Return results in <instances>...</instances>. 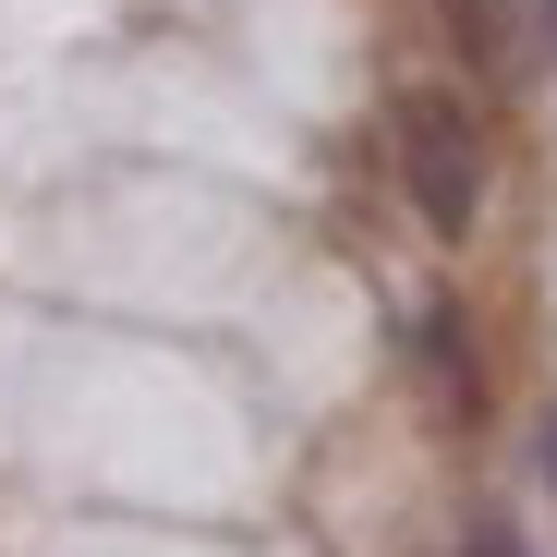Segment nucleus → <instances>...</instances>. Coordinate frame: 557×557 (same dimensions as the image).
Listing matches in <instances>:
<instances>
[{
	"label": "nucleus",
	"instance_id": "obj_3",
	"mask_svg": "<svg viewBox=\"0 0 557 557\" xmlns=\"http://www.w3.org/2000/svg\"><path fill=\"white\" fill-rule=\"evenodd\" d=\"M473 557H521V533H509V521H485V533H473Z\"/></svg>",
	"mask_w": 557,
	"mask_h": 557
},
{
	"label": "nucleus",
	"instance_id": "obj_1",
	"mask_svg": "<svg viewBox=\"0 0 557 557\" xmlns=\"http://www.w3.org/2000/svg\"><path fill=\"white\" fill-rule=\"evenodd\" d=\"M388 146H400V195L436 243H460L485 219V122L460 110V85H400L388 98Z\"/></svg>",
	"mask_w": 557,
	"mask_h": 557
},
{
	"label": "nucleus",
	"instance_id": "obj_2",
	"mask_svg": "<svg viewBox=\"0 0 557 557\" xmlns=\"http://www.w3.org/2000/svg\"><path fill=\"white\" fill-rule=\"evenodd\" d=\"M533 473H545V497H557V412L533 424Z\"/></svg>",
	"mask_w": 557,
	"mask_h": 557
},
{
	"label": "nucleus",
	"instance_id": "obj_4",
	"mask_svg": "<svg viewBox=\"0 0 557 557\" xmlns=\"http://www.w3.org/2000/svg\"><path fill=\"white\" fill-rule=\"evenodd\" d=\"M533 49H545V61H557V0H533Z\"/></svg>",
	"mask_w": 557,
	"mask_h": 557
}]
</instances>
